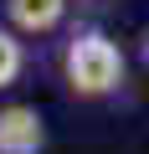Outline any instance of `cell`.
Returning a JSON list of instances; mask_svg holds the SVG:
<instances>
[{
    "mask_svg": "<svg viewBox=\"0 0 149 154\" xmlns=\"http://www.w3.org/2000/svg\"><path fill=\"white\" fill-rule=\"evenodd\" d=\"M46 149V123L31 103H5L0 108V154H41Z\"/></svg>",
    "mask_w": 149,
    "mask_h": 154,
    "instance_id": "2",
    "label": "cell"
},
{
    "mask_svg": "<svg viewBox=\"0 0 149 154\" xmlns=\"http://www.w3.org/2000/svg\"><path fill=\"white\" fill-rule=\"evenodd\" d=\"M67 16V0H5V21L21 36H46Z\"/></svg>",
    "mask_w": 149,
    "mask_h": 154,
    "instance_id": "3",
    "label": "cell"
},
{
    "mask_svg": "<svg viewBox=\"0 0 149 154\" xmlns=\"http://www.w3.org/2000/svg\"><path fill=\"white\" fill-rule=\"evenodd\" d=\"M21 67H26V51H21L16 31H5V26H0V88H11L16 77H21Z\"/></svg>",
    "mask_w": 149,
    "mask_h": 154,
    "instance_id": "4",
    "label": "cell"
},
{
    "mask_svg": "<svg viewBox=\"0 0 149 154\" xmlns=\"http://www.w3.org/2000/svg\"><path fill=\"white\" fill-rule=\"evenodd\" d=\"M62 77L77 98H108L123 82V51L103 31H77L62 51Z\"/></svg>",
    "mask_w": 149,
    "mask_h": 154,
    "instance_id": "1",
    "label": "cell"
},
{
    "mask_svg": "<svg viewBox=\"0 0 149 154\" xmlns=\"http://www.w3.org/2000/svg\"><path fill=\"white\" fill-rule=\"evenodd\" d=\"M139 57H144V67H149V26H144V36H139Z\"/></svg>",
    "mask_w": 149,
    "mask_h": 154,
    "instance_id": "5",
    "label": "cell"
}]
</instances>
